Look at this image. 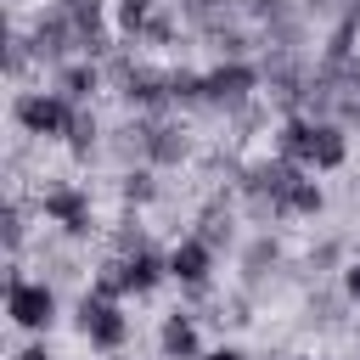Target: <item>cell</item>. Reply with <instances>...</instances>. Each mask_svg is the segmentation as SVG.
I'll return each mask as SVG.
<instances>
[{
    "label": "cell",
    "mask_w": 360,
    "mask_h": 360,
    "mask_svg": "<svg viewBox=\"0 0 360 360\" xmlns=\"http://www.w3.org/2000/svg\"><path fill=\"white\" fill-rule=\"evenodd\" d=\"M34 208L39 219H51L68 242H90V236H107V225L96 219V197L84 180H45L34 191Z\"/></svg>",
    "instance_id": "1"
},
{
    "label": "cell",
    "mask_w": 360,
    "mask_h": 360,
    "mask_svg": "<svg viewBox=\"0 0 360 360\" xmlns=\"http://www.w3.org/2000/svg\"><path fill=\"white\" fill-rule=\"evenodd\" d=\"M73 326H79V338L96 349V354H124V343H129V315H124V304L118 298H101V292H79V304H73Z\"/></svg>",
    "instance_id": "2"
},
{
    "label": "cell",
    "mask_w": 360,
    "mask_h": 360,
    "mask_svg": "<svg viewBox=\"0 0 360 360\" xmlns=\"http://www.w3.org/2000/svg\"><path fill=\"white\" fill-rule=\"evenodd\" d=\"M22 28H28V39H34L39 68H62V62H73V56H79V28H73V11H68L62 0L34 6Z\"/></svg>",
    "instance_id": "3"
},
{
    "label": "cell",
    "mask_w": 360,
    "mask_h": 360,
    "mask_svg": "<svg viewBox=\"0 0 360 360\" xmlns=\"http://www.w3.org/2000/svg\"><path fill=\"white\" fill-rule=\"evenodd\" d=\"M73 101L68 96H56V90H17L11 96V124L28 135V141H62L68 135V124H73Z\"/></svg>",
    "instance_id": "4"
},
{
    "label": "cell",
    "mask_w": 360,
    "mask_h": 360,
    "mask_svg": "<svg viewBox=\"0 0 360 360\" xmlns=\"http://www.w3.org/2000/svg\"><path fill=\"white\" fill-rule=\"evenodd\" d=\"M129 112H141V118H174V96H169V68H158V62H135L124 79H118V90H112Z\"/></svg>",
    "instance_id": "5"
},
{
    "label": "cell",
    "mask_w": 360,
    "mask_h": 360,
    "mask_svg": "<svg viewBox=\"0 0 360 360\" xmlns=\"http://www.w3.org/2000/svg\"><path fill=\"white\" fill-rule=\"evenodd\" d=\"M264 96V68L259 62H214L208 68V107L214 112H236V107H248V101H259Z\"/></svg>",
    "instance_id": "6"
},
{
    "label": "cell",
    "mask_w": 360,
    "mask_h": 360,
    "mask_svg": "<svg viewBox=\"0 0 360 360\" xmlns=\"http://www.w3.org/2000/svg\"><path fill=\"white\" fill-rule=\"evenodd\" d=\"M6 315H11L17 332L45 338L56 326V287L51 281H17V287H6Z\"/></svg>",
    "instance_id": "7"
},
{
    "label": "cell",
    "mask_w": 360,
    "mask_h": 360,
    "mask_svg": "<svg viewBox=\"0 0 360 360\" xmlns=\"http://www.w3.org/2000/svg\"><path fill=\"white\" fill-rule=\"evenodd\" d=\"M214 248L197 236V231H186V236H174V248H169V276L180 281V292H197V287H214Z\"/></svg>",
    "instance_id": "8"
},
{
    "label": "cell",
    "mask_w": 360,
    "mask_h": 360,
    "mask_svg": "<svg viewBox=\"0 0 360 360\" xmlns=\"http://www.w3.org/2000/svg\"><path fill=\"white\" fill-rule=\"evenodd\" d=\"M191 152H197V141H191V129H186V118H152V135H146V163L163 174V169H180V163H191Z\"/></svg>",
    "instance_id": "9"
},
{
    "label": "cell",
    "mask_w": 360,
    "mask_h": 360,
    "mask_svg": "<svg viewBox=\"0 0 360 360\" xmlns=\"http://www.w3.org/2000/svg\"><path fill=\"white\" fill-rule=\"evenodd\" d=\"M51 90H56V96H68L73 107H90V101L107 90V68H101V62H90V56H73V62L51 68Z\"/></svg>",
    "instance_id": "10"
},
{
    "label": "cell",
    "mask_w": 360,
    "mask_h": 360,
    "mask_svg": "<svg viewBox=\"0 0 360 360\" xmlns=\"http://www.w3.org/2000/svg\"><path fill=\"white\" fill-rule=\"evenodd\" d=\"M158 360H202V326L191 309H169L158 321Z\"/></svg>",
    "instance_id": "11"
},
{
    "label": "cell",
    "mask_w": 360,
    "mask_h": 360,
    "mask_svg": "<svg viewBox=\"0 0 360 360\" xmlns=\"http://www.w3.org/2000/svg\"><path fill=\"white\" fill-rule=\"evenodd\" d=\"M287 264V248H281V236H270V231H259V236H248L242 242V292H259L276 270Z\"/></svg>",
    "instance_id": "12"
},
{
    "label": "cell",
    "mask_w": 360,
    "mask_h": 360,
    "mask_svg": "<svg viewBox=\"0 0 360 360\" xmlns=\"http://www.w3.org/2000/svg\"><path fill=\"white\" fill-rule=\"evenodd\" d=\"M124 281H129V298H146V292H158L163 281H174V276H169V248H152V253L124 259Z\"/></svg>",
    "instance_id": "13"
},
{
    "label": "cell",
    "mask_w": 360,
    "mask_h": 360,
    "mask_svg": "<svg viewBox=\"0 0 360 360\" xmlns=\"http://www.w3.org/2000/svg\"><path fill=\"white\" fill-rule=\"evenodd\" d=\"M62 146H68V158H73V163H90V158L107 146V129H101L96 107H79V112H73V124H68Z\"/></svg>",
    "instance_id": "14"
},
{
    "label": "cell",
    "mask_w": 360,
    "mask_h": 360,
    "mask_svg": "<svg viewBox=\"0 0 360 360\" xmlns=\"http://www.w3.org/2000/svg\"><path fill=\"white\" fill-rule=\"evenodd\" d=\"M118 202L124 208H152V202H163V180H158V169L152 163H135V169H118Z\"/></svg>",
    "instance_id": "15"
},
{
    "label": "cell",
    "mask_w": 360,
    "mask_h": 360,
    "mask_svg": "<svg viewBox=\"0 0 360 360\" xmlns=\"http://www.w3.org/2000/svg\"><path fill=\"white\" fill-rule=\"evenodd\" d=\"M101 242H107V253H118V259H135V253H152V248H158L135 208H124V214L107 225V236H101Z\"/></svg>",
    "instance_id": "16"
},
{
    "label": "cell",
    "mask_w": 360,
    "mask_h": 360,
    "mask_svg": "<svg viewBox=\"0 0 360 360\" xmlns=\"http://www.w3.org/2000/svg\"><path fill=\"white\" fill-rule=\"evenodd\" d=\"M169 96H174V112H214L208 73H197V68H169Z\"/></svg>",
    "instance_id": "17"
},
{
    "label": "cell",
    "mask_w": 360,
    "mask_h": 360,
    "mask_svg": "<svg viewBox=\"0 0 360 360\" xmlns=\"http://www.w3.org/2000/svg\"><path fill=\"white\" fill-rule=\"evenodd\" d=\"M343 315H349V298H343V287H315V292L304 298V326H315V332H332V326H343Z\"/></svg>",
    "instance_id": "18"
},
{
    "label": "cell",
    "mask_w": 360,
    "mask_h": 360,
    "mask_svg": "<svg viewBox=\"0 0 360 360\" xmlns=\"http://www.w3.org/2000/svg\"><path fill=\"white\" fill-rule=\"evenodd\" d=\"M321 208H326L321 180H315V174H298V186H292L287 202H281V219H321Z\"/></svg>",
    "instance_id": "19"
},
{
    "label": "cell",
    "mask_w": 360,
    "mask_h": 360,
    "mask_svg": "<svg viewBox=\"0 0 360 360\" xmlns=\"http://www.w3.org/2000/svg\"><path fill=\"white\" fill-rule=\"evenodd\" d=\"M186 39V22H180V11L174 6H158L152 11V22L141 28V45H158V51H174Z\"/></svg>",
    "instance_id": "20"
},
{
    "label": "cell",
    "mask_w": 360,
    "mask_h": 360,
    "mask_svg": "<svg viewBox=\"0 0 360 360\" xmlns=\"http://www.w3.org/2000/svg\"><path fill=\"white\" fill-rule=\"evenodd\" d=\"M158 6H163V0H112V28H118V39H135V45H141V28L152 22Z\"/></svg>",
    "instance_id": "21"
},
{
    "label": "cell",
    "mask_w": 360,
    "mask_h": 360,
    "mask_svg": "<svg viewBox=\"0 0 360 360\" xmlns=\"http://www.w3.org/2000/svg\"><path fill=\"white\" fill-rule=\"evenodd\" d=\"M34 62H39V56H34V39H28V28H17V22H11V28H6V79H11V84H22Z\"/></svg>",
    "instance_id": "22"
},
{
    "label": "cell",
    "mask_w": 360,
    "mask_h": 360,
    "mask_svg": "<svg viewBox=\"0 0 360 360\" xmlns=\"http://www.w3.org/2000/svg\"><path fill=\"white\" fill-rule=\"evenodd\" d=\"M0 242H6V259H22V242H28V202H22V197H6Z\"/></svg>",
    "instance_id": "23"
},
{
    "label": "cell",
    "mask_w": 360,
    "mask_h": 360,
    "mask_svg": "<svg viewBox=\"0 0 360 360\" xmlns=\"http://www.w3.org/2000/svg\"><path fill=\"white\" fill-rule=\"evenodd\" d=\"M343 253H349V242L332 231V236H321V242H309V253H304V270L309 276H326V270H343Z\"/></svg>",
    "instance_id": "24"
},
{
    "label": "cell",
    "mask_w": 360,
    "mask_h": 360,
    "mask_svg": "<svg viewBox=\"0 0 360 360\" xmlns=\"http://www.w3.org/2000/svg\"><path fill=\"white\" fill-rule=\"evenodd\" d=\"M304 0H248V22H276V17H287V11H298Z\"/></svg>",
    "instance_id": "25"
},
{
    "label": "cell",
    "mask_w": 360,
    "mask_h": 360,
    "mask_svg": "<svg viewBox=\"0 0 360 360\" xmlns=\"http://www.w3.org/2000/svg\"><path fill=\"white\" fill-rule=\"evenodd\" d=\"M338 124H343V129H360V90H349V84H343V96H338Z\"/></svg>",
    "instance_id": "26"
},
{
    "label": "cell",
    "mask_w": 360,
    "mask_h": 360,
    "mask_svg": "<svg viewBox=\"0 0 360 360\" xmlns=\"http://www.w3.org/2000/svg\"><path fill=\"white\" fill-rule=\"evenodd\" d=\"M338 287H343V298H349V304H360V259H349V264L338 270Z\"/></svg>",
    "instance_id": "27"
},
{
    "label": "cell",
    "mask_w": 360,
    "mask_h": 360,
    "mask_svg": "<svg viewBox=\"0 0 360 360\" xmlns=\"http://www.w3.org/2000/svg\"><path fill=\"white\" fill-rule=\"evenodd\" d=\"M202 360H248V349L242 343H214V349H202Z\"/></svg>",
    "instance_id": "28"
},
{
    "label": "cell",
    "mask_w": 360,
    "mask_h": 360,
    "mask_svg": "<svg viewBox=\"0 0 360 360\" xmlns=\"http://www.w3.org/2000/svg\"><path fill=\"white\" fill-rule=\"evenodd\" d=\"M17 360H51V343H45V338H28V343L17 349Z\"/></svg>",
    "instance_id": "29"
},
{
    "label": "cell",
    "mask_w": 360,
    "mask_h": 360,
    "mask_svg": "<svg viewBox=\"0 0 360 360\" xmlns=\"http://www.w3.org/2000/svg\"><path fill=\"white\" fill-rule=\"evenodd\" d=\"M107 360H129V354H107Z\"/></svg>",
    "instance_id": "30"
},
{
    "label": "cell",
    "mask_w": 360,
    "mask_h": 360,
    "mask_svg": "<svg viewBox=\"0 0 360 360\" xmlns=\"http://www.w3.org/2000/svg\"><path fill=\"white\" fill-rule=\"evenodd\" d=\"M354 343H360V321H354Z\"/></svg>",
    "instance_id": "31"
},
{
    "label": "cell",
    "mask_w": 360,
    "mask_h": 360,
    "mask_svg": "<svg viewBox=\"0 0 360 360\" xmlns=\"http://www.w3.org/2000/svg\"><path fill=\"white\" fill-rule=\"evenodd\" d=\"M62 6H79V0H62Z\"/></svg>",
    "instance_id": "32"
}]
</instances>
